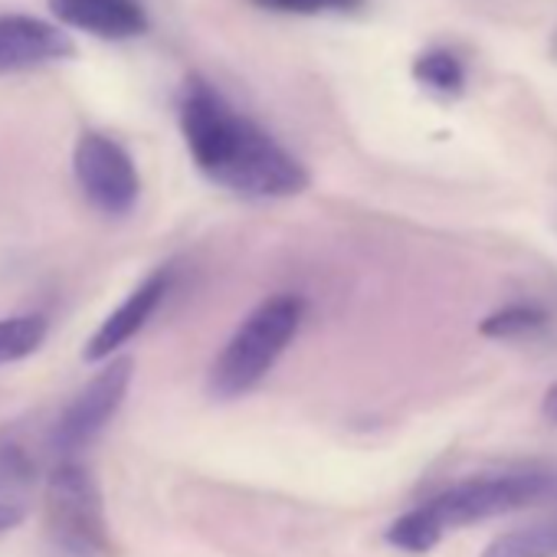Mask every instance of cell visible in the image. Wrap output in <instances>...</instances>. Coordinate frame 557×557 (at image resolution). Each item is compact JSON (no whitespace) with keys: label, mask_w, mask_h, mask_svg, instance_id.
Here are the masks:
<instances>
[{"label":"cell","mask_w":557,"mask_h":557,"mask_svg":"<svg viewBox=\"0 0 557 557\" xmlns=\"http://www.w3.org/2000/svg\"><path fill=\"white\" fill-rule=\"evenodd\" d=\"M177 119L190 161L216 187L249 200H286L309 187L306 164L210 83H187Z\"/></svg>","instance_id":"obj_1"},{"label":"cell","mask_w":557,"mask_h":557,"mask_svg":"<svg viewBox=\"0 0 557 557\" xmlns=\"http://www.w3.org/2000/svg\"><path fill=\"white\" fill-rule=\"evenodd\" d=\"M547 492H550V479L541 472H505V475L466 479V482L443 488L430 502L404 511L397 521L387 524L384 537L387 544L400 550L426 554L443 541L446 531L528 508L541 502Z\"/></svg>","instance_id":"obj_2"},{"label":"cell","mask_w":557,"mask_h":557,"mask_svg":"<svg viewBox=\"0 0 557 557\" xmlns=\"http://www.w3.org/2000/svg\"><path fill=\"white\" fill-rule=\"evenodd\" d=\"M302 319L306 306L299 296H272L259 309H252L210 364V394L216 400H236L249 394L293 345Z\"/></svg>","instance_id":"obj_3"},{"label":"cell","mask_w":557,"mask_h":557,"mask_svg":"<svg viewBox=\"0 0 557 557\" xmlns=\"http://www.w3.org/2000/svg\"><path fill=\"white\" fill-rule=\"evenodd\" d=\"M44 518L50 541L66 557H115L102 488L89 466L63 459L44 485Z\"/></svg>","instance_id":"obj_4"},{"label":"cell","mask_w":557,"mask_h":557,"mask_svg":"<svg viewBox=\"0 0 557 557\" xmlns=\"http://www.w3.org/2000/svg\"><path fill=\"white\" fill-rule=\"evenodd\" d=\"M73 174L86 200L109 216L132 213L141 197V177H138L132 154L102 132H86L76 141Z\"/></svg>","instance_id":"obj_5"},{"label":"cell","mask_w":557,"mask_h":557,"mask_svg":"<svg viewBox=\"0 0 557 557\" xmlns=\"http://www.w3.org/2000/svg\"><path fill=\"white\" fill-rule=\"evenodd\" d=\"M132 377H135V361L115 358L89 384L76 391V397L63 407L53 430V443L63 456L73 459V453L89 446L109 426V420L119 413V407L128 397Z\"/></svg>","instance_id":"obj_6"},{"label":"cell","mask_w":557,"mask_h":557,"mask_svg":"<svg viewBox=\"0 0 557 557\" xmlns=\"http://www.w3.org/2000/svg\"><path fill=\"white\" fill-rule=\"evenodd\" d=\"M76 53L63 27L34 14L0 17V79L30 73L50 63H63Z\"/></svg>","instance_id":"obj_7"},{"label":"cell","mask_w":557,"mask_h":557,"mask_svg":"<svg viewBox=\"0 0 557 557\" xmlns=\"http://www.w3.org/2000/svg\"><path fill=\"white\" fill-rule=\"evenodd\" d=\"M171 289V269H154L148 278H141V283L128 293V299L99 325V332L89 338L83 358L86 361H109L112 355L122 351V345H128L145 325L148 319L158 312V306L164 302Z\"/></svg>","instance_id":"obj_8"},{"label":"cell","mask_w":557,"mask_h":557,"mask_svg":"<svg viewBox=\"0 0 557 557\" xmlns=\"http://www.w3.org/2000/svg\"><path fill=\"white\" fill-rule=\"evenodd\" d=\"M50 11L63 27L112 44L138 40L151 27L141 0H50Z\"/></svg>","instance_id":"obj_9"},{"label":"cell","mask_w":557,"mask_h":557,"mask_svg":"<svg viewBox=\"0 0 557 557\" xmlns=\"http://www.w3.org/2000/svg\"><path fill=\"white\" fill-rule=\"evenodd\" d=\"M40 485L44 475L37 456L17 440H0V534L27 521Z\"/></svg>","instance_id":"obj_10"},{"label":"cell","mask_w":557,"mask_h":557,"mask_svg":"<svg viewBox=\"0 0 557 557\" xmlns=\"http://www.w3.org/2000/svg\"><path fill=\"white\" fill-rule=\"evenodd\" d=\"M413 79L420 89H426L436 99H459L466 92L469 73L456 50L449 47H430L413 60Z\"/></svg>","instance_id":"obj_11"},{"label":"cell","mask_w":557,"mask_h":557,"mask_svg":"<svg viewBox=\"0 0 557 557\" xmlns=\"http://www.w3.org/2000/svg\"><path fill=\"white\" fill-rule=\"evenodd\" d=\"M482 557H557V515L492 537Z\"/></svg>","instance_id":"obj_12"},{"label":"cell","mask_w":557,"mask_h":557,"mask_svg":"<svg viewBox=\"0 0 557 557\" xmlns=\"http://www.w3.org/2000/svg\"><path fill=\"white\" fill-rule=\"evenodd\" d=\"M47 335H50V322L40 312L0 319V368L37 355L44 348Z\"/></svg>","instance_id":"obj_13"},{"label":"cell","mask_w":557,"mask_h":557,"mask_svg":"<svg viewBox=\"0 0 557 557\" xmlns=\"http://www.w3.org/2000/svg\"><path fill=\"white\" fill-rule=\"evenodd\" d=\"M544 322H547V312H544V309L515 302V306H505V309L492 312V315L479 325V332H482L485 338H521V335L537 332Z\"/></svg>","instance_id":"obj_14"},{"label":"cell","mask_w":557,"mask_h":557,"mask_svg":"<svg viewBox=\"0 0 557 557\" xmlns=\"http://www.w3.org/2000/svg\"><path fill=\"white\" fill-rule=\"evenodd\" d=\"M256 8L289 17H319V14H358L364 0H252Z\"/></svg>","instance_id":"obj_15"},{"label":"cell","mask_w":557,"mask_h":557,"mask_svg":"<svg viewBox=\"0 0 557 557\" xmlns=\"http://www.w3.org/2000/svg\"><path fill=\"white\" fill-rule=\"evenodd\" d=\"M541 413H544L547 423L557 426V384L547 387V394H544V400H541Z\"/></svg>","instance_id":"obj_16"}]
</instances>
